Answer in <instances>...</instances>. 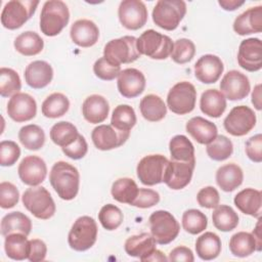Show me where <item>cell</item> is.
Instances as JSON below:
<instances>
[{"label":"cell","mask_w":262,"mask_h":262,"mask_svg":"<svg viewBox=\"0 0 262 262\" xmlns=\"http://www.w3.org/2000/svg\"><path fill=\"white\" fill-rule=\"evenodd\" d=\"M130 132L120 131L112 125H98L92 130L91 139L94 146L100 150H111L123 145Z\"/></svg>","instance_id":"cell-15"},{"label":"cell","mask_w":262,"mask_h":262,"mask_svg":"<svg viewBox=\"0 0 262 262\" xmlns=\"http://www.w3.org/2000/svg\"><path fill=\"white\" fill-rule=\"evenodd\" d=\"M169 149L172 161L187 162L195 164L194 147L185 135H175L169 142Z\"/></svg>","instance_id":"cell-34"},{"label":"cell","mask_w":262,"mask_h":262,"mask_svg":"<svg viewBox=\"0 0 262 262\" xmlns=\"http://www.w3.org/2000/svg\"><path fill=\"white\" fill-rule=\"evenodd\" d=\"M260 218H258V222L256 224L255 229L252 231L253 236L256 239V244H257V251L260 252L262 249V234H261V222H260Z\"/></svg>","instance_id":"cell-60"},{"label":"cell","mask_w":262,"mask_h":262,"mask_svg":"<svg viewBox=\"0 0 262 262\" xmlns=\"http://www.w3.org/2000/svg\"><path fill=\"white\" fill-rule=\"evenodd\" d=\"M235 207L244 214L260 218L262 195L261 191L254 188H245L237 192L234 196Z\"/></svg>","instance_id":"cell-28"},{"label":"cell","mask_w":262,"mask_h":262,"mask_svg":"<svg viewBox=\"0 0 262 262\" xmlns=\"http://www.w3.org/2000/svg\"><path fill=\"white\" fill-rule=\"evenodd\" d=\"M233 31L241 36H246L262 31V6L251 7L241 13L233 21Z\"/></svg>","instance_id":"cell-24"},{"label":"cell","mask_w":262,"mask_h":262,"mask_svg":"<svg viewBox=\"0 0 262 262\" xmlns=\"http://www.w3.org/2000/svg\"><path fill=\"white\" fill-rule=\"evenodd\" d=\"M148 221L150 234L159 245L170 244L179 233L180 225L176 218L168 211L158 210L152 212Z\"/></svg>","instance_id":"cell-8"},{"label":"cell","mask_w":262,"mask_h":262,"mask_svg":"<svg viewBox=\"0 0 262 262\" xmlns=\"http://www.w3.org/2000/svg\"><path fill=\"white\" fill-rule=\"evenodd\" d=\"M70 20L68 5L60 0H49L43 4L40 13V30L48 37L58 35Z\"/></svg>","instance_id":"cell-2"},{"label":"cell","mask_w":262,"mask_h":262,"mask_svg":"<svg viewBox=\"0 0 262 262\" xmlns=\"http://www.w3.org/2000/svg\"><path fill=\"white\" fill-rule=\"evenodd\" d=\"M13 45L18 53L25 56H33L43 50L44 41L36 32L27 31L23 32L14 39Z\"/></svg>","instance_id":"cell-35"},{"label":"cell","mask_w":262,"mask_h":262,"mask_svg":"<svg viewBox=\"0 0 262 262\" xmlns=\"http://www.w3.org/2000/svg\"><path fill=\"white\" fill-rule=\"evenodd\" d=\"M195 164L187 162H178V161H169L164 183L174 190H179L187 186L191 180L192 173L194 170Z\"/></svg>","instance_id":"cell-20"},{"label":"cell","mask_w":262,"mask_h":262,"mask_svg":"<svg viewBox=\"0 0 262 262\" xmlns=\"http://www.w3.org/2000/svg\"><path fill=\"white\" fill-rule=\"evenodd\" d=\"M70 101L68 97L59 92H54L47 96L42 103L41 111L46 118L56 119L66 115L69 111Z\"/></svg>","instance_id":"cell-41"},{"label":"cell","mask_w":262,"mask_h":262,"mask_svg":"<svg viewBox=\"0 0 262 262\" xmlns=\"http://www.w3.org/2000/svg\"><path fill=\"white\" fill-rule=\"evenodd\" d=\"M244 180L242 168L233 163L221 166L216 172V182L218 186L226 192L236 189Z\"/></svg>","instance_id":"cell-29"},{"label":"cell","mask_w":262,"mask_h":262,"mask_svg":"<svg viewBox=\"0 0 262 262\" xmlns=\"http://www.w3.org/2000/svg\"><path fill=\"white\" fill-rule=\"evenodd\" d=\"M21 88V82L18 74L9 68L0 69V95L2 97L13 96Z\"/></svg>","instance_id":"cell-45"},{"label":"cell","mask_w":262,"mask_h":262,"mask_svg":"<svg viewBox=\"0 0 262 262\" xmlns=\"http://www.w3.org/2000/svg\"><path fill=\"white\" fill-rule=\"evenodd\" d=\"M145 84L144 75L134 68L125 69L118 76V90L126 98H134L140 95L144 91Z\"/></svg>","instance_id":"cell-19"},{"label":"cell","mask_w":262,"mask_h":262,"mask_svg":"<svg viewBox=\"0 0 262 262\" xmlns=\"http://www.w3.org/2000/svg\"><path fill=\"white\" fill-rule=\"evenodd\" d=\"M72 41L80 47H91L98 41V27L90 19L82 18L76 20L70 30Z\"/></svg>","instance_id":"cell-22"},{"label":"cell","mask_w":262,"mask_h":262,"mask_svg":"<svg viewBox=\"0 0 262 262\" xmlns=\"http://www.w3.org/2000/svg\"><path fill=\"white\" fill-rule=\"evenodd\" d=\"M160 202V194L156 190L149 188H139L137 196L132 202L131 206L147 209L156 206Z\"/></svg>","instance_id":"cell-53"},{"label":"cell","mask_w":262,"mask_h":262,"mask_svg":"<svg viewBox=\"0 0 262 262\" xmlns=\"http://www.w3.org/2000/svg\"><path fill=\"white\" fill-rule=\"evenodd\" d=\"M138 190L139 187L132 178L123 177L117 179L113 183L111 193L114 200H116L117 202L131 205L137 196Z\"/></svg>","instance_id":"cell-37"},{"label":"cell","mask_w":262,"mask_h":262,"mask_svg":"<svg viewBox=\"0 0 262 262\" xmlns=\"http://www.w3.org/2000/svg\"><path fill=\"white\" fill-rule=\"evenodd\" d=\"M195 54L194 43L186 38H181L175 41L173 45V50L171 53V58L174 62L178 64H184L189 62Z\"/></svg>","instance_id":"cell-48"},{"label":"cell","mask_w":262,"mask_h":262,"mask_svg":"<svg viewBox=\"0 0 262 262\" xmlns=\"http://www.w3.org/2000/svg\"><path fill=\"white\" fill-rule=\"evenodd\" d=\"M97 224L90 216L79 217L68 235L69 246L78 252H83L90 249L97 238Z\"/></svg>","instance_id":"cell-7"},{"label":"cell","mask_w":262,"mask_h":262,"mask_svg":"<svg viewBox=\"0 0 262 262\" xmlns=\"http://www.w3.org/2000/svg\"><path fill=\"white\" fill-rule=\"evenodd\" d=\"M156 244L157 243L151 234L142 232L128 237L125 242L124 249L129 256L144 261L145 258L157 249Z\"/></svg>","instance_id":"cell-27"},{"label":"cell","mask_w":262,"mask_h":262,"mask_svg":"<svg viewBox=\"0 0 262 262\" xmlns=\"http://www.w3.org/2000/svg\"><path fill=\"white\" fill-rule=\"evenodd\" d=\"M245 150L248 158L251 161L255 163H261L262 162V135L259 133L250 137L246 141Z\"/></svg>","instance_id":"cell-55"},{"label":"cell","mask_w":262,"mask_h":262,"mask_svg":"<svg viewBox=\"0 0 262 262\" xmlns=\"http://www.w3.org/2000/svg\"><path fill=\"white\" fill-rule=\"evenodd\" d=\"M95 76L103 81H112L121 73V66L110 62L104 56L98 58L93 64Z\"/></svg>","instance_id":"cell-49"},{"label":"cell","mask_w":262,"mask_h":262,"mask_svg":"<svg viewBox=\"0 0 262 262\" xmlns=\"http://www.w3.org/2000/svg\"><path fill=\"white\" fill-rule=\"evenodd\" d=\"M220 90L225 98L235 101L246 98L251 90L249 78L236 71H228L220 82Z\"/></svg>","instance_id":"cell-14"},{"label":"cell","mask_w":262,"mask_h":262,"mask_svg":"<svg viewBox=\"0 0 262 262\" xmlns=\"http://www.w3.org/2000/svg\"><path fill=\"white\" fill-rule=\"evenodd\" d=\"M237 62L248 72H257L262 69V43L259 38H249L241 42Z\"/></svg>","instance_id":"cell-16"},{"label":"cell","mask_w":262,"mask_h":262,"mask_svg":"<svg viewBox=\"0 0 262 262\" xmlns=\"http://www.w3.org/2000/svg\"><path fill=\"white\" fill-rule=\"evenodd\" d=\"M18 139L27 149L38 150L45 143V133L40 126L29 124L20 128Z\"/></svg>","instance_id":"cell-42"},{"label":"cell","mask_w":262,"mask_h":262,"mask_svg":"<svg viewBox=\"0 0 262 262\" xmlns=\"http://www.w3.org/2000/svg\"><path fill=\"white\" fill-rule=\"evenodd\" d=\"M252 103L254 104L255 108L260 111L261 110V85L258 84L254 87L252 92Z\"/></svg>","instance_id":"cell-59"},{"label":"cell","mask_w":262,"mask_h":262,"mask_svg":"<svg viewBox=\"0 0 262 262\" xmlns=\"http://www.w3.org/2000/svg\"><path fill=\"white\" fill-rule=\"evenodd\" d=\"M207 155L213 161L221 162L228 159L233 152V144L231 140L224 135H217L216 138L207 144Z\"/></svg>","instance_id":"cell-44"},{"label":"cell","mask_w":262,"mask_h":262,"mask_svg":"<svg viewBox=\"0 0 262 262\" xmlns=\"http://www.w3.org/2000/svg\"><path fill=\"white\" fill-rule=\"evenodd\" d=\"M18 200L19 192L14 184L7 181L0 183V207L2 209L13 208Z\"/></svg>","instance_id":"cell-51"},{"label":"cell","mask_w":262,"mask_h":262,"mask_svg":"<svg viewBox=\"0 0 262 262\" xmlns=\"http://www.w3.org/2000/svg\"><path fill=\"white\" fill-rule=\"evenodd\" d=\"M256 114L247 105L234 106L223 121L224 129L232 136H244L256 125Z\"/></svg>","instance_id":"cell-12"},{"label":"cell","mask_w":262,"mask_h":262,"mask_svg":"<svg viewBox=\"0 0 262 262\" xmlns=\"http://www.w3.org/2000/svg\"><path fill=\"white\" fill-rule=\"evenodd\" d=\"M136 115L132 106L128 104H119L112 114L111 125L120 131L130 132L136 124Z\"/></svg>","instance_id":"cell-43"},{"label":"cell","mask_w":262,"mask_h":262,"mask_svg":"<svg viewBox=\"0 0 262 262\" xmlns=\"http://www.w3.org/2000/svg\"><path fill=\"white\" fill-rule=\"evenodd\" d=\"M208 218L200 210L189 209L182 215V227L190 234H199L207 228Z\"/></svg>","instance_id":"cell-46"},{"label":"cell","mask_w":262,"mask_h":262,"mask_svg":"<svg viewBox=\"0 0 262 262\" xmlns=\"http://www.w3.org/2000/svg\"><path fill=\"white\" fill-rule=\"evenodd\" d=\"M38 5L37 0L8 1L1 12L2 26L8 30L19 29L33 16Z\"/></svg>","instance_id":"cell-6"},{"label":"cell","mask_w":262,"mask_h":262,"mask_svg":"<svg viewBox=\"0 0 262 262\" xmlns=\"http://www.w3.org/2000/svg\"><path fill=\"white\" fill-rule=\"evenodd\" d=\"M110 112V105L103 96L92 94L88 96L82 104V114L84 119L91 124L102 123L106 120Z\"/></svg>","instance_id":"cell-26"},{"label":"cell","mask_w":262,"mask_h":262,"mask_svg":"<svg viewBox=\"0 0 262 262\" xmlns=\"http://www.w3.org/2000/svg\"><path fill=\"white\" fill-rule=\"evenodd\" d=\"M27 236L23 233H11L5 236L4 250L8 258L17 261L28 259L30 241H28Z\"/></svg>","instance_id":"cell-36"},{"label":"cell","mask_w":262,"mask_h":262,"mask_svg":"<svg viewBox=\"0 0 262 262\" xmlns=\"http://www.w3.org/2000/svg\"><path fill=\"white\" fill-rule=\"evenodd\" d=\"M200 107L205 115L211 118H219L225 112L226 98L217 89H207L201 95Z\"/></svg>","instance_id":"cell-30"},{"label":"cell","mask_w":262,"mask_h":262,"mask_svg":"<svg viewBox=\"0 0 262 262\" xmlns=\"http://www.w3.org/2000/svg\"><path fill=\"white\" fill-rule=\"evenodd\" d=\"M123 219L124 216L121 209L113 204L104 205L98 213V220L106 230L117 229L122 224Z\"/></svg>","instance_id":"cell-47"},{"label":"cell","mask_w":262,"mask_h":262,"mask_svg":"<svg viewBox=\"0 0 262 262\" xmlns=\"http://www.w3.org/2000/svg\"><path fill=\"white\" fill-rule=\"evenodd\" d=\"M195 87L187 81L175 84L167 95L168 107L176 115H186L192 112L195 106Z\"/></svg>","instance_id":"cell-10"},{"label":"cell","mask_w":262,"mask_h":262,"mask_svg":"<svg viewBox=\"0 0 262 262\" xmlns=\"http://www.w3.org/2000/svg\"><path fill=\"white\" fill-rule=\"evenodd\" d=\"M186 13V4L182 0H159L152 9V20L161 29L175 30Z\"/></svg>","instance_id":"cell-5"},{"label":"cell","mask_w":262,"mask_h":262,"mask_svg":"<svg viewBox=\"0 0 262 262\" xmlns=\"http://www.w3.org/2000/svg\"><path fill=\"white\" fill-rule=\"evenodd\" d=\"M118 16L124 28L136 31L146 24L148 12L140 0H124L119 5Z\"/></svg>","instance_id":"cell-13"},{"label":"cell","mask_w":262,"mask_h":262,"mask_svg":"<svg viewBox=\"0 0 262 262\" xmlns=\"http://www.w3.org/2000/svg\"><path fill=\"white\" fill-rule=\"evenodd\" d=\"M20 156V148L16 142L3 140L0 143V165L9 167L16 163Z\"/></svg>","instance_id":"cell-50"},{"label":"cell","mask_w":262,"mask_h":262,"mask_svg":"<svg viewBox=\"0 0 262 262\" xmlns=\"http://www.w3.org/2000/svg\"><path fill=\"white\" fill-rule=\"evenodd\" d=\"M168 258L160 251V250H155L149 256L145 258L144 261H167Z\"/></svg>","instance_id":"cell-61"},{"label":"cell","mask_w":262,"mask_h":262,"mask_svg":"<svg viewBox=\"0 0 262 262\" xmlns=\"http://www.w3.org/2000/svg\"><path fill=\"white\" fill-rule=\"evenodd\" d=\"M136 41L137 38L134 36L113 39L105 44L103 56L114 64L131 63L140 57L136 47Z\"/></svg>","instance_id":"cell-9"},{"label":"cell","mask_w":262,"mask_h":262,"mask_svg":"<svg viewBox=\"0 0 262 262\" xmlns=\"http://www.w3.org/2000/svg\"><path fill=\"white\" fill-rule=\"evenodd\" d=\"M62 152L70 159L80 160L84 158L88 151V144L83 135L79 134L78 138L74 143L67 147H62Z\"/></svg>","instance_id":"cell-54"},{"label":"cell","mask_w":262,"mask_h":262,"mask_svg":"<svg viewBox=\"0 0 262 262\" xmlns=\"http://www.w3.org/2000/svg\"><path fill=\"white\" fill-rule=\"evenodd\" d=\"M139 110L142 117L149 122H159L167 115V106L164 100L156 94H147L141 98Z\"/></svg>","instance_id":"cell-33"},{"label":"cell","mask_w":262,"mask_h":262,"mask_svg":"<svg viewBox=\"0 0 262 262\" xmlns=\"http://www.w3.org/2000/svg\"><path fill=\"white\" fill-rule=\"evenodd\" d=\"M26 83L33 89L46 87L53 78L52 67L45 60H35L30 62L25 70Z\"/></svg>","instance_id":"cell-23"},{"label":"cell","mask_w":262,"mask_h":262,"mask_svg":"<svg viewBox=\"0 0 262 262\" xmlns=\"http://www.w3.org/2000/svg\"><path fill=\"white\" fill-rule=\"evenodd\" d=\"M21 201L25 208L38 219L47 220L54 215L56 210L50 192L43 186H31L26 189Z\"/></svg>","instance_id":"cell-4"},{"label":"cell","mask_w":262,"mask_h":262,"mask_svg":"<svg viewBox=\"0 0 262 262\" xmlns=\"http://www.w3.org/2000/svg\"><path fill=\"white\" fill-rule=\"evenodd\" d=\"M221 239L212 231H207L195 241L196 255L205 261L217 258L221 252Z\"/></svg>","instance_id":"cell-32"},{"label":"cell","mask_w":262,"mask_h":262,"mask_svg":"<svg viewBox=\"0 0 262 262\" xmlns=\"http://www.w3.org/2000/svg\"><path fill=\"white\" fill-rule=\"evenodd\" d=\"M174 43L167 35H163L152 29L144 31L136 41V47L140 55L152 59H166L172 53Z\"/></svg>","instance_id":"cell-3"},{"label":"cell","mask_w":262,"mask_h":262,"mask_svg":"<svg viewBox=\"0 0 262 262\" xmlns=\"http://www.w3.org/2000/svg\"><path fill=\"white\" fill-rule=\"evenodd\" d=\"M185 129L186 132L201 144H209L216 138L218 133L217 127L213 122L200 116L188 120Z\"/></svg>","instance_id":"cell-25"},{"label":"cell","mask_w":262,"mask_h":262,"mask_svg":"<svg viewBox=\"0 0 262 262\" xmlns=\"http://www.w3.org/2000/svg\"><path fill=\"white\" fill-rule=\"evenodd\" d=\"M46 254H47V247L43 241L39 238L30 239V251H29L28 259L31 262L43 261L46 258Z\"/></svg>","instance_id":"cell-56"},{"label":"cell","mask_w":262,"mask_h":262,"mask_svg":"<svg viewBox=\"0 0 262 262\" xmlns=\"http://www.w3.org/2000/svg\"><path fill=\"white\" fill-rule=\"evenodd\" d=\"M49 181L58 196L64 201H71L78 194L80 174L70 163L56 162L50 170Z\"/></svg>","instance_id":"cell-1"},{"label":"cell","mask_w":262,"mask_h":262,"mask_svg":"<svg viewBox=\"0 0 262 262\" xmlns=\"http://www.w3.org/2000/svg\"><path fill=\"white\" fill-rule=\"evenodd\" d=\"M224 71L220 57L214 54H205L194 63V76L204 84H212L219 80Z\"/></svg>","instance_id":"cell-21"},{"label":"cell","mask_w":262,"mask_h":262,"mask_svg":"<svg viewBox=\"0 0 262 262\" xmlns=\"http://www.w3.org/2000/svg\"><path fill=\"white\" fill-rule=\"evenodd\" d=\"M212 213L214 226L223 232L233 230L238 224L237 213L227 205H218Z\"/></svg>","instance_id":"cell-40"},{"label":"cell","mask_w":262,"mask_h":262,"mask_svg":"<svg viewBox=\"0 0 262 262\" xmlns=\"http://www.w3.org/2000/svg\"><path fill=\"white\" fill-rule=\"evenodd\" d=\"M17 173L23 183L30 186H38L47 175V166L38 156H28L18 165Z\"/></svg>","instance_id":"cell-18"},{"label":"cell","mask_w":262,"mask_h":262,"mask_svg":"<svg viewBox=\"0 0 262 262\" xmlns=\"http://www.w3.org/2000/svg\"><path fill=\"white\" fill-rule=\"evenodd\" d=\"M6 112L9 118L14 122H27L35 118L37 114V103L30 94L18 92L9 99Z\"/></svg>","instance_id":"cell-17"},{"label":"cell","mask_w":262,"mask_h":262,"mask_svg":"<svg viewBox=\"0 0 262 262\" xmlns=\"http://www.w3.org/2000/svg\"><path fill=\"white\" fill-rule=\"evenodd\" d=\"M32 229L31 219L21 212L6 214L1 220V234L7 236L11 233H23L29 235Z\"/></svg>","instance_id":"cell-31"},{"label":"cell","mask_w":262,"mask_h":262,"mask_svg":"<svg viewBox=\"0 0 262 262\" xmlns=\"http://www.w3.org/2000/svg\"><path fill=\"white\" fill-rule=\"evenodd\" d=\"M245 1H238V0H219L218 4L227 11H233L241 7Z\"/></svg>","instance_id":"cell-58"},{"label":"cell","mask_w":262,"mask_h":262,"mask_svg":"<svg viewBox=\"0 0 262 262\" xmlns=\"http://www.w3.org/2000/svg\"><path fill=\"white\" fill-rule=\"evenodd\" d=\"M229 250L235 257H248L257 251L256 239L250 232H236L229 239Z\"/></svg>","instance_id":"cell-38"},{"label":"cell","mask_w":262,"mask_h":262,"mask_svg":"<svg viewBox=\"0 0 262 262\" xmlns=\"http://www.w3.org/2000/svg\"><path fill=\"white\" fill-rule=\"evenodd\" d=\"M198 204L206 209H214L220 203V195L214 186L203 187L196 194Z\"/></svg>","instance_id":"cell-52"},{"label":"cell","mask_w":262,"mask_h":262,"mask_svg":"<svg viewBox=\"0 0 262 262\" xmlns=\"http://www.w3.org/2000/svg\"><path fill=\"white\" fill-rule=\"evenodd\" d=\"M49 134L52 142L61 148L74 143L79 136V132L76 126L66 121L55 123L52 126Z\"/></svg>","instance_id":"cell-39"},{"label":"cell","mask_w":262,"mask_h":262,"mask_svg":"<svg viewBox=\"0 0 262 262\" xmlns=\"http://www.w3.org/2000/svg\"><path fill=\"white\" fill-rule=\"evenodd\" d=\"M169 261H185V262H193L194 257L192 251L184 246H179L174 248L168 257Z\"/></svg>","instance_id":"cell-57"},{"label":"cell","mask_w":262,"mask_h":262,"mask_svg":"<svg viewBox=\"0 0 262 262\" xmlns=\"http://www.w3.org/2000/svg\"><path fill=\"white\" fill-rule=\"evenodd\" d=\"M169 160L163 155H148L137 164L136 173L140 182L152 186L164 182Z\"/></svg>","instance_id":"cell-11"}]
</instances>
